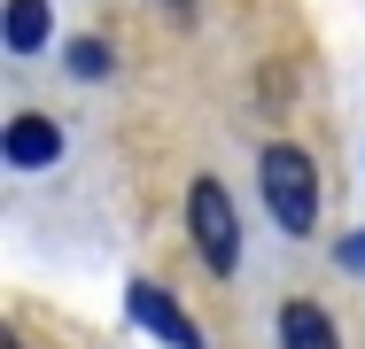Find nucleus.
Returning <instances> with one entry per match:
<instances>
[{"label": "nucleus", "instance_id": "f257e3e1", "mask_svg": "<svg viewBox=\"0 0 365 349\" xmlns=\"http://www.w3.org/2000/svg\"><path fill=\"white\" fill-rule=\"evenodd\" d=\"M257 187H264V209H272V225L280 233H311L319 225V163L303 155V147H288V140H272L264 155H257Z\"/></svg>", "mask_w": 365, "mask_h": 349}, {"label": "nucleus", "instance_id": "f03ea898", "mask_svg": "<svg viewBox=\"0 0 365 349\" xmlns=\"http://www.w3.org/2000/svg\"><path fill=\"white\" fill-rule=\"evenodd\" d=\"M187 241H195V256L218 279L241 272V217H233V194H225L218 179H195L187 187Z\"/></svg>", "mask_w": 365, "mask_h": 349}, {"label": "nucleus", "instance_id": "7ed1b4c3", "mask_svg": "<svg viewBox=\"0 0 365 349\" xmlns=\"http://www.w3.org/2000/svg\"><path fill=\"white\" fill-rule=\"evenodd\" d=\"M125 311L140 318L155 342H171V349H202V326H195V318H187V311H179V303H171L155 279H133V287H125Z\"/></svg>", "mask_w": 365, "mask_h": 349}, {"label": "nucleus", "instance_id": "20e7f679", "mask_svg": "<svg viewBox=\"0 0 365 349\" xmlns=\"http://www.w3.org/2000/svg\"><path fill=\"white\" fill-rule=\"evenodd\" d=\"M0 155L16 163V171H47V163H63V125L55 117H8V132H0Z\"/></svg>", "mask_w": 365, "mask_h": 349}, {"label": "nucleus", "instance_id": "39448f33", "mask_svg": "<svg viewBox=\"0 0 365 349\" xmlns=\"http://www.w3.org/2000/svg\"><path fill=\"white\" fill-rule=\"evenodd\" d=\"M280 349H342L334 318H327V303H311V295L280 303Z\"/></svg>", "mask_w": 365, "mask_h": 349}, {"label": "nucleus", "instance_id": "423d86ee", "mask_svg": "<svg viewBox=\"0 0 365 349\" xmlns=\"http://www.w3.org/2000/svg\"><path fill=\"white\" fill-rule=\"evenodd\" d=\"M8 55H39L47 47V0H8Z\"/></svg>", "mask_w": 365, "mask_h": 349}, {"label": "nucleus", "instance_id": "0eeeda50", "mask_svg": "<svg viewBox=\"0 0 365 349\" xmlns=\"http://www.w3.org/2000/svg\"><path fill=\"white\" fill-rule=\"evenodd\" d=\"M63 63H71V78L93 85V78H109V47H101V39H71V47H63Z\"/></svg>", "mask_w": 365, "mask_h": 349}, {"label": "nucleus", "instance_id": "6e6552de", "mask_svg": "<svg viewBox=\"0 0 365 349\" xmlns=\"http://www.w3.org/2000/svg\"><path fill=\"white\" fill-rule=\"evenodd\" d=\"M334 264H342V272H365V233H350V241L334 249Z\"/></svg>", "mask_w": 365, "mask_h": 349}, {"label": "nucleus", "instance_id": "1a4fd4ad", "mask_svg": "<svg viewBox=\"0 0 365 349\" xmlns=\"http://www.w3.org/2000/svg\"><path fill=\"white\" fill-rule=\"evenodd\" d=\"M155 8H171V16H187V8H195V0H155Z\"/></svg>", "mask_w": 365, "mask_h": 349}, {"label": "nucleus", "instance_id": "9d476101", "mask_svg": "<svg viewBox=\"0 0 365 349\" xmlns=\"http://www.w3.org/2000/svg\"><path fill=\"white\" fill-rule=\"evenodd\" d=\"M8 349H24V342H16V334H8Z\"/></svg>", "mask_w": 365, "mask_h": 349}]
</instances>
